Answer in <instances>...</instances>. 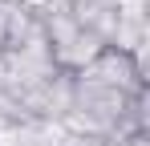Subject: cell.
I'll list each match as a JSON object with an SVG mask.
<instances>
[{
    "label": "cell",
    "instance_id": "6da1fadb",
    "mask_svg": "<svg viewBox=\"0 0 150 146\" xmlns=\"http://www.w3.org/2000/svg\"><path fill=\"white\" fill-rule=\"evenodd\" d=\"M77 77H81V81H93V85H105V89H118V94H126V97L146 94V85H150V77L138 69L126 53H118V49H101V57L89 69H81Z\"/></svg>",
    "mask_w": 150,
    "mask_h": 146
},
{
    "label": "cell",
    "instance_id": "7a4b0ae2",
    "mask_svg": "<svg viewBox=\"0 0 150 146\" xmlns=\"http://www.w3.org/2000/svg\"><path fill=\"white\" fill-rule=\"evenodd\" d=\"M114 16L126 24H150V0H118Z\"/></svg>",
    "mask_w": 150,
    "mask_h": 146
},
{
    "label": "cell",
    "instance_id": "3957f363",
    "mask_svg": "<svg viewBox=\"0 0 150 146\" xmlns=\"http://www.w3.org/2000/svg\"><path fill=\"white\" fill-rule=\"evenodd\" d=\"M21 8H25L33 21H45V16H53V12H61V8H69V0H16Z\"/></svg>",
    "mask_w": 150,
    "mask_h": 146
},
{
    "label": "cell",
    "instance_id": "277c9868",
    "mask_svg": "<svg viewBox=\"0 0 150 146\" xmlns=\"http://www.w3.org/2000/svg\"><path fill=\"white\" fill-rule=\"evenodd\" d=\"M118 146H150V130H142V134H130V138H122Z\"/></svg>",
    "mask_w": 150,
    "mask_h": 146
}]
</instances>
